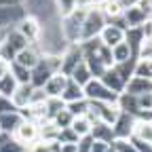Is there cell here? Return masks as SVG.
<instances>
[{
	"label": "cell",
	"instance_id": "6da1fadb",
	"mask_svg": "<svg viewBox=\"0 0 152 152\" xmlns=\"http://www.w3.org/2000/svg\"><path fill=\"white\" fill-rule=\"evenodd\" d=\"M61 66V55H42L32 70H30V85L34 89L45 87V83L51 78L55 72H59Z\"/></svg>",
	"mask_w": 152,
	"mask_h": 152
},
{
	"label": "cell",
	"instance_id": "7a4b0ae2",
	"mask_svg": "<svg viewBox=\"0 0 152 152\" xmlns=\"http://www.w3.org/2000/svg\"><path fill=\"white\" fill-rule=\"evenodd\" d=\"M83 17L85 11L76 9L72 15L59 19V32L68 45H80V34H83Z\"/></svg>",
	"mask_w": 152,
	"mask_h": 152
},
{
	"label": "cell",
	"instance_id": "3957f363",
	"mask_svg": "<svg viewBox=\"0 0 152 152\" xmlns=\"http://www.w3.org/2000/svg\"><path fill=\"white\" fill-rule=\"evenodd\" d=\"M106 23H108V19L104 17V13L99 11V7L85 11V17H83V34H80V42L91 40V38H97V36H99V32L104 30V26H106Z\"/></svg>",
	"mask_w": 152,
	"mask_h": 152
},
{
	"label": "cell",
	"instance_id": "277c9868",
	"mask_svg": "<svg viewBox=\"0 0 152 152\" xmlns=\"http://www.w3.org/2000/svg\"><path fill=\"white\" fill-rule=\"evenodd\" d=\"M83 93H85V97L89 102H106V104H116L118 102V95H121V93L110 91L99 78H91L83 87Z\"/></svg>",
	"mask_w": 152,
	"mask_h": 152
},
{
	"label": "cell",
	"instance_id": "5b68a950",
	"mask_svg": "<svg viewBox=\"0 0 152 152\" xmlns=\"http://www.w3.org/2000/svg\"><path fill=\"white\" fill-rule=\"evenodd\" d=\"M15 30L21 34L30 45H38V40H40V36H42V21L38 17L26 13L21 17V21L15 26Z\"/></svg>",
	"mask_w": 152,
	"mask_h": 152
},
{
	"label": "cell",
	"instance_id": "8992f818",
	"mask_svg": "<svg viewBox=\"0 0 152 152\" xmlns=\"http://www.w3.org/2000/svg\"><path fill=\"white\" fill-rule=\"evenodd\" d=\"M99 40L106 45V47H114V45H118V42H123L125 40V23H123V17L121 19H116V21H108L106 26H104V30L99 32Z\"/></svg>",
	"mask_w": 152,
	"mask_h": 152
},
{
	"label": "cell",
	"instance_id": "52a82bcc",
	"mask_svg": "<svg viewBox=\"0 0 152 152\" xmlns=\"http://www.w3.org/2000/svg\"><path fill=\"white\" fill-rule=\"evenodd\" d=\"M11 137L19 144V146H23V148H28L30 144H34L38 137H40V133H38V125L36 123H32V121H21V125H19L13 133H11Z\"/></svg>",
	"mask_w": 152,
	"mask_h": 152
},
{
	"label": "cell",
	"instance_id": "ba28073f",
	"mask_svg": "<svg viewBox=\"0 0 152 152\" xmlns=\"http://www.w3.org/2000/svg\"><path fill=\"white\" fill-rule=\"evenodd\" d=\"M83 61V47L80 45H68L66 51L61 53V66H59V72L70 76V72Z\"/></svg>",
	"mask_w": 152,
	"mask_h": 152
},
{
	"label": "cell",
	"instance_id": "9c48e42d",
	"mask_svg": "<svg viewBox=\"0 0 152 152\" xmlns=\"http://www.w3.org/2000/svg\"><path fill=\"white\" fill-rule=\"evenodd\" d=\"M23 15H26V11L21 9V4L0 7V28H2V30H11L13 26H17L19 21H21Z\"/></svg>",
	"mask_w": 152,
	"mask_h": 152
},
{
	"label": "cell",
	"instance_id": "30bf717a",
	"mask_svg": "<svg viewBox=\"0 0 152 152\" xmlns=\"http://www.w3.org/2000/svg\"><path fill=\"white\" fill-rule=\"evenodd\" d=\"M133 123H135V116H131V114H127V112H121L118 118L112 125L114 140H129L131 133H133Z\"/></svg>",
	"mask_w": 152,
	"mask_h": 152
},
{
	"label": "cell",
	"instance_id": "8fae6325",
	"mask_svg": "<svg viewBox=\"0 0 152 152\" xmlns=\"http://www.w3.org/2000/svg\"><path fill=\"white\" fill-rule=\"evenodd\" d=\"M40 57H42V53L38 51V47H36V45H30V47L21 49V51L15 55V64H19V66L32 70L38 61H40Z\"/></svg>",
	"mask_w": 152,
	"mask_h": 152
},
{
	"label": "cell",
	"instance_id": "7c38bea8",
	"mask_svg": "<svg viewBox=\"0 0 152 152\" xmlns=\"http://www.w3.org/2000/svg\"><path fill=\"white\" fill-rule=\"evenodd\" d=\"M68 85V76L61 74V72H55L51 78L45 83V93H47V97H61V93Z\"/></svg>",
	"mask_w": 152,
	"mask_h": 152
},
{
	"label": "cell",
	"instance_id": "4fadbf2b",
	"mask_svg": "<svg viewBox=\"0 0 152 152\" xmlns=\"http://www.w3.org/2000/svg\"><path fill=\"white\" fill-rule=\"evenodd\" d=\"M148 21V15L135 4V7H131L123 13V23H125V30L127 28H144Z\"/></svg>",
	"mask_w": 152,
	"mask_h": 152
},
{
	"label": "cell",
	"instance_id": "5bb4252c",
	"mask_svg": "<svg viewBox=\"0 0 152 152\" xmlns=\"http://www.w3.org/2000/svg\"><path fill=\"white\" fill-rule=\"evenodd\" d=\"M32 91H34L32 85H17L15 93L11 95V104H13V108H15V110H23V108H28L30 97H32Z\"/></svg>",
	"mask_w": 152,
	"mask_h": 152
},
{
	"label": "cell",
	"instance_id": "9a60e30c",
	"mask_svg": "<svg viewBox=\"0 0 152 152\" xmlns=\"http://www.w3.org/2000/svg\"><path fill=\"white\" fill-rule=\"evenodd\" d=\"M99 80H102L110 91H114V93H123V91H125V80L121 78V74L114 70V66L108 68V70L99 76Z\"/></svg>",
	"mask_w": 152,
	"mask_h": 152
},
{
	"label": "cell",
	"instance_id": "2e32d148",
	"mask_svg": "<svg viewBox=\"0 0 152 152\" xmlns=\"http://www.w3.org/2000/svg\"><path fill=\"white\" fill-rule=\"evenodd\" d=\"M23 116H21V112L19 110H11V112H4V114H0V131L2 133H11L21 125Z\"/></svg>",
	"mask_w": 152,
	"mask_h": 152
},
{
	"label": "cell",
	"instance_id": "e0dca14e",
	"mask_svg": "<svg viewBox=\"0 0 152 152\" xmlns=\"http://www.w3.org/2000/svg\"><path fill=\"white\" fill-rule=\"evenodd\" d=\"M125 93L131 95H144V93H152V80L148 78H140V76H131L125 85Z\"/></svg>",
	"mask_w": 152,
	"mask_h": 152
},
{
	"label": "cell",
	"instance_id": "ac0fdd59",
	"mask_svg": "<svg viewBox=\"0 0 152 152\" xmlns=\"http://www.w3.org/2000/svg\"><path fill=\"white\" fill-rule=\"evenodd\" d=\"M118 108H121V112H127V114H131V116H140V104H137V95H131V93H121L118 95Z\"/></svg>",
	"mask_w": 152,
	"mask_h": 152
},
{
	"label": "cell",
	"instance_id": "d6986e66",
	"mask_svg": "<svg viewBox=\"0 0 152 152\" xmlns=\"http://www.w3.org/2000/svg\"><path fill=\"white\" fill-rule=\"evenodd\" d=\"M131 137H137V140H142V142L152 144V121L135 118V123H133V133H131Z\"/></svg>",
	"mask_w": 152,
	"mask_h": 152
},
{
	"label": "cell",
	"instance_id": "ffe728a7",
	"mask_svg": "<svg viewBox=\"0 0 152 152\" xmlns=\"http://www.w3.org/2000/svg\"><path fill=\"white\" fill-rule=\"evenodd\" d=\"M89 135L95 140V142H104V144H112L114 142V133H112V125H106V123H95L91 127V133Z\"/></svg>",
	"mask_w": 152,
	"mask_h": 152
},
{
	"label": "cell",
	"instance_id": "44dd1931",
	"mask_svg": "<svg viewBox=\"0 0 152 152\" xmlns=\"http://www.w3.org/2000/svg\"><path fill=\"white\" fill-rule=\"evenodd\" d=\"M68 78L70 80H74L76 85H80V87H85L91 78H93V74H91V70H89V66L85 64V59L78 64V66H76L72 72H70V76H68Z\"/></svg>",
	"mask_w": 152,
	"mask_h": 152
},
{
	"label": "cell",
	"instance_id": "7402d4cb",
	"mask_svg": "<svg viewBox=\"0 0 152 152\" xmlns=\"http://www.w3.org/2000/svg\"><path fill=\"white\" fill-rule=\"evenodd\" d=\"M91 127H93V121L87 116V114H85V116H74L72 123H70V129H72L78 137L89 135V133H91Z\"/></svg>",
	"mask_w": 152,
	"mask_h": 152
},
{
	"label": "cell",
	"instance_id": "603a6c76",
	"mask_svg": "<svg viewBox=\"0 0 152 152\" xmlns=\"http://www.w3.org/2000/svg\"><path fill=\"white\" fill-rule=\"evenodd\" d=\"M110 53H112V61L114 64H125V61H129V59H135V57L131 55V49H129V45L123 40V42H118V45H114L112 49H110Z\"/></svg>",
	"mask_w": 152,
	"mask_h": 152
},
{
	"label": "cell",
	"instance_id": "cb8c5ba5",
	"mask_svg": "<svg viewBox=\"0 0 152 152\" xmlns=\"http://www.w3.org/2000/svg\"><path fill=\"white\" fill-rule=\"evenodd\" d=\"M4 40H7V45L15 51V53H19L21 49H26V47H30V42L26 40V38L19 34L15 28H11V30H7V36H4Z\"/></svg>",
	"mask_w": 152,
	"mask_h": 152
},
{
	"label": "cell",
	"instance_id": "d4e9b609",
	"mask_svg": "<svg viewBox=\"0 0 152 152\" xmlns=\"http://www.w3.org/2000/svg\"><path fill=\"white\" fill-rule=\"evenodd\" d=\"M61 99H64L66 104H70V102L87 99V97H85V93H83V87H80V85H76L74 80L68 78V85H66V89H64V93H61Z\"/></svg>",
	"mask_w": 152,
	"mask_h": 152
},
{
	"label": "cell",
	"instance_id": "484cf974",
	"mask_svg": "<svg viewBox=\"0 0 152 152\" xmlns=\"http://www.w3.org/2000/svg\"><path fill=\"white\" fill-rule=\"evenodd\" d=\"M133 76L152 80V59H142V57H137L135 66H133Z\"/></svg>",
	"mask_w": 152,
	"mask_h": 152
},
{
	"label": "cell",
	"instance_id": "4316f807",
	"mask_svg": "<svg viewBox=\"0 0 152 152\" xmlns=\"http://www.w3.org/2000/svg\"><path fill=\"white\" fill-rule=\"evenodd\" d=\"M17 80H15V76L9 72V74H4L2 78H0V95H2V97H9L11 99V95L15 93V89H17Z\"/></svg>",
	"mask_w": 152,
	"mask_h": 152
},
{
	"label": "cell",
	"instance_id": "83f0119b",
	"mask_svg": "<svg viewBox=\"0 0 152 152\" xmlns=\"http://www.w3.org/2000/svg\"><path fill=\"white\" fill-rule=\"evenodd\" d=\"M76 11V0H55V15L64 19Z\"/></svg>",
	"mask_w": 152,
	"mask_h": 152
},
{
	"label": "cell",
	"instance_id": "f1b7e54d",
	"mask_svg": "<svg viewBox=\"0 0 152 152\" xmlns=\"http://www.w3.org/2000/svg\"><path fill=\"white\" fill-rule=\"evenodd\" d=\"M9 72L15 76V80H17L19 85H30V70H28V68H23V66H19V64L11 61Z\"/></svg>",
	"mask_w": 152,
	"mask_h": 152
},
{
	"label": "cell",
	"instance_id": "f546056e",
	"mask_svg": "<svg viewBox=\"0 0 152 152\" xmlns=\"http://www.w3.org/2000/svg\"><path fill=\"white\" fill-rule=\"evenodd\" d=\"M66 110L72 114V116H85L87 110H89V99H76L66 104Z\"/></svg>",
	"mask_w": 152,
	"mask_h": 152
},
{
	"label": "cell",
	"instance_id": "4dcf8cb0",
	"mask_svg": "<svg viewBox=\"0 0 152 152\" xmlns=\"http://www.w3.org/2000/svg\"><path fill=\"white\" fill-rule=\"evenodd\" d=\"M66 108V102L61 97H47V118L51 121L57 112H61Z\"/></svg>",
	"mask_w": 152,
	"mask_h": 152
},
{
	"label": "cell",
	"instance_id": "1f68e13d",
	"mask_svg": "<svg viewBox=\"0 0 152 152\" xmlns=\"http://www.w3.org/2000/svg\"><path fill=\"white\" fill-rule=\"evenodd\" d=\"M72 118H74V116H72V114H70V112H68V110L64 108L61 112H57L55 116L51 118V123H53V125H55L57 129H66V127H70Z\"/></svg>",
	"mask_w": 152,
	"mask_h": 152
},
{
	"label": "cell",
	"instance_id": "d6a6232c",
	"mask_svg": "<svg viewBox=\"0 0 152 152\" xmlns=\"http://www.w3.org/2000/svg\"><path fill=\"white\" fill-rule=\"evenodd\" d=\"M76 142H78V135H76L70 127L61 129L59 135H57V144H76Z\"/></svg>",
	"mask_w": 152,
	"mask_h": 152
},
{
	"label": "cell",
	"instance_id": "836d02e7",
	"mask_svg": "<svg viewBox=\"0 0 152 152\" xmlns=\"http://www.w3.org/2000/svg\"><path fill=\"white\" fill-rule=\"evenodd\" d=\"M110 146L114 148V152H135V148H133L131 140H114Z\"/></svg>",
	"mask_w": 152,
	"mask_h": 152
},
{
	"label": "cell",
	"instance_id": "e575fe53",
	"mask_svg": "<svg viewBox=\"0 0 152 152\" xmlns=\"http://www.w3.org/2000/svg\"><path fill=\"white\" fill-rule=\"evenodd\" d=\"M137 104H140V114L142 112H152V93L137 95Z\"/></svg>",
	"mask_w": 152,
	"mask_h": 152
},
{
	"label": "cell",
	"instance_id": "d590c367",
	"mask_svg": "<svg viewBox=\"0 0 152 152\" xmlns=\"http://www.w3.org/2000/svg\"><path fill=\"white\" fill-rule=\"evenodd\" d=\"M76 146H78V152H91V146H93V137H91V135H83V137H78Z\"/></svg>",
	"mask_w": 152,
	"mask_h": 152
},
{
	"label": "cell",
	"instance_id": "8d00e7d4",
	"mask_svg": "<svg viewBox=\"0 0 152 152\" xmlns=\"http://www.w3.org/2000/svg\"><path fill=\"white\" fill-rule=\"evenodd\" d=\"M129 140H131L133 148H135V152H152V144L142 142V140H137V137H129Z\"/></svg>",
	"mask_w": 152,
	"mask_h": 152
},
{
	"label": "cell",
	"instance_id": "74e56055",
	"mask_svg": "<svg viewBox=\"0 0 152 152\" xmlns=\"http://www.w3.org/2000/svg\"><path fill=\"white\" fill-rule=\"evenodd\" d=\"M11 110H15V108H13V104H11V99H9V97H2V95H0V114L11 112Z\"/></svg>",
	"mask_w": 152,
	"mask_h": 152
},
{
	"label": "cell",
	"instance_id": "f35d334b",
	"mask_svg": "<svg viewBox=\"0 0 152 152\" xmlns=\"http://www.w3.org/2000/svg\"><path fill=\"white\" fill-rule=\"evenodd\" d=\"M106 148H108V144H104V142H95V140H93L91 152H106Z\"/></svg>",
	"mask_w": 152,
	"mask_h": 152
},
{
	"label": "cell",
	"instance_id": "ab89813d",
	"mask_svg": "<svg viewBox=\"0 0 152 152\" xmlns=\"http://www.w3.org/2000/svg\"><path fill=\"white\" fill-rule=\"evenodd\" d=\"M116 2L123 7V11H127V9H131V7H135L137 0H116Z\"/></svg>",
	"mask_w": 152,
	"mask_h": 152
},
{
	"label": "cell",
	"instance_id": "60d3db41",
	"mask_svg": "<svg viewBox=\"0 0 152 152\" xmlns=\"http://www.w3.org/2000/svg\"><path fill=\"white\" fill-rule=\"evenodd\" d=\"M9 68H11V64H9V61L0 59V78H2L4 74H9Z\"/></svg>",
	"mask_w": 152,
	"mask_h": 152
},
{
	"label": "cell",
	"instance_id": "b9f144b4",
	"mask_svg": "<svg viewBox=\"0 0 152 152\" xmlns=\"http://www.w3.org/2000/svg\"><path fill=\"white\" fill-rule=\"evenodd\" d=\"M4 36H7V30H2V28H0V45H2V40H4Z\"/></svg>",
	"mask_w": 152,
	"mask_h": 152
},
{
	"label": "cell",
	"instance_id": "7bdbcfd3",
	"mask_svg": "<svg viewBox=\"0 0 152 152\" xmlns=\"http://www.w3.org/2000/svg\"><path fill=\"white\" fill-rule=\"evenodd\" d=\"M106 152H114V148H112V146H108V148H106Z\"/></svg>",
	"mask_w": 152,
	"mask_h": 152
},
{
	"label": "cell",
	"instance_id": "ee69618b",
	"mask_svg": "<svg viewBox=\"0 0 152 152\" xmlns=\"http://www.w3.org/2000/svg\"><path fill=\"white\" fill-rule=\"evenodd\" d=\"M0 133H2V131H0Z\"/></svg>",
	"mask_w": 152,
	"mask_h": 152
}]
</instances>
